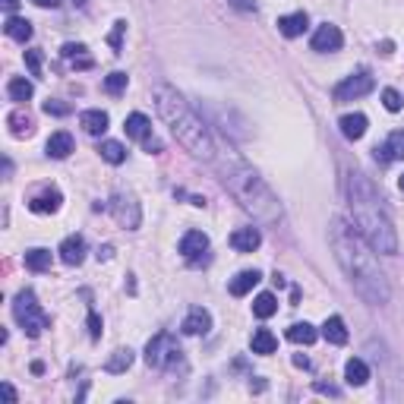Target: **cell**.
Instances as JSON below:
<instances>
[{
  "label": "cell",
  "mask_w": 404,
  "mask_h": 404,
  "mask_svg": "<svg viewBox=\"0 0 404 404\" xmlns=\"http://www.w3.org/2000/svg\"><path fill=\"white\" fill-rule=\"evenodd\" d=\"M123 32H127V23H123V19H120V23H114V32H111V38H108V41H111V48H114V54H120V38H123Z\"/></svg>",
  "instance_id": "8d00e7d4"
},
{
  "label": "cell",
  "mask_w": 404,
  "mask_h": 404,
  "mask_svg": "<svg viewBox=\"0 0 404 404\" xmlns=\"http://www.w3.org/2000/svg\"><path fill=\"white\" fill-rule=\"evenodd\" d=\"M13 316L16 322H19V329L26 332L29 338H38L41 332L51 325V316L41 310V303H38V297L32 291H19L13 300Z\"/></svg>",
  "instance_id": "5b68a950"
},
{
  "label": "cell",
  "mask_w": 404,
  "mask_h": 404,
  "mask_svg": "<svg viewBox=\"0 0 404 404\" xmlns=\"http://www.w3.org/2000/svg\"><path fill=\"white\" fill-rule=\"evenodd\" d=\"M253 313L259 316V319H269V316H275V313H278L275 294H259V297L253 300Z\"/></svg>",
  "instance_id": "d6a6232c"
},
{
  "label": "cell",
  "mask_w": 404,
  "mask_h": 404,
  "mask_svg": "<svg viewBox=\"0 0 404 404\" xmlns=\"http://www.w3.org/2000/svg\"><path fill=\"white\" fill-rule=\"evenodd\" d=\"M45 114L63 117V114H70V105H63V101H45Z\"/></svg>",
  "instance_id": "74e56055"
},
{
  "label": "cell",
  "mask_w": 404,
  "mask_h": 404,
  "mask_svg": "<svg viewBox=\"0 0 404 404\" xmlns=\"http://www.w3.org/2000/svg\"><path fill=\"white\" fill-rule=\"evenodd\" d=\"M76 3H79V7H85V0H76Z\"/></svg>",
  "instance_id": "681fc988"
},
{
  "label": "cell",
  "mask_w": 404,
  "mask_h": 404,
  "mask_svg": "<svg viewBox=\"0 0 404 404\" xmlns=\"http://www.w3.org/2000/svg\"><path fill=\"white\" fill-rule=\"evenodd\" d=\"M123 130H127V136L130 139H139V143H145V139H149L152 136V123H149V117H145V114H130L127 120H123Z\"/></svg>",
  "instance_id": "ac0fdd59"
},
{
  "label": "cell",
  "mask_w": 404,
  "mask_h": 404,
  "mask_svg": "<svg viewBox=\"0 0 404 404\" xmlns=\"http://www.w3.org/2000/svg\"><path fill=\"white\" fill-rule=\"evenodd\" d=\"M32 3H38V7H60V0H32Z\"/></svg>",
  "instance_id": "7bdbcfd3"
},
{
  "label": "cell",
  "mask_w": 404,
  "mask_h": 404,
  "mask_svg": "<svg viewBox=\"0 0 404 404\" xmlns=\"http://www.w3.org/2000/svg\"><path fill=\"white\" fill-rule=\"evenodd\" d=\"M347 205H351L357 231L363 234V240H367L376 253H385V256L398 253V234H395L392 218L382 209L379 190L360 171L347 174Z\"/></svg>",
  "instance_id": "3957f363"
},
{
  "label": "cell",
  "mask_w": 404,
  "mask_h": 404,
  "mask_svg": "<svg viewBox=\"0 0 404 404\" xmlns=\"http://www.w3.org/2000/svg\"><path fill=\"white\" fill-rule=\"evenodd\" d=\"M322 335L329 345H345L347 341V329H345V319L341 316H329V319L322 322Z\"/></svg>",
  "instance_id": "7402d4cb"
},
{
  "label": "cell",
  "mask_w": 404,
  "mask_h": 404,
  "mask_svg": "<svg viewBox=\"0 0 404 404\" xmlns=\"http://www.w3.org/2000/svg\"><path fill=\"white\" fill-rule=\"evenodd\" d=\"M205 250H209V237L202 231H187L180 237V253L187 256V259H196V256L205 253Z\"/></svg>",
  "instance_id": "e0dca14e"
},
{
  "label": "cell",
  "mask_w": 404,
  "mask_h": 404,
  "mask_svg": "<svg viewBox=\"0 0 404 404\" xmlns=\"http://www.w3.org/2000/svg\"><path fill=\"white\" fill-rule=\"evenodd\" d=\"M3 395H7L10 401H16V389H13V385H7V382H3Z\"/></svg>",
  "instance_id": "bcb514c9"
},
{
  "label": "cell",
  "mask_w": 404,
  "mask_h": 404,
  "mask_svg": "<svg viewBox=\"0 0 404 404\" xmlns=\"http://www.w3.org/2000/svg\"><path fill=\"white\" fill-rule=\"evenodd\" d=\"M237 10H256V0H231Z\"/></svg>",
  "instance_id": "60d3db41"
},
{
  "label": "cell",
  "mask_w": 404,
  "mask_h": 404,
  "mask_svg": "<svg viewBox=\"0 0 404 404\" xmlns=\"http://www.w3.org/2000/svg\"><path fill=\"white\" fill-rule=\"evenodd\" d=\"M130 85V76L127 73H111L105 76V92H111V95H120V92H127Z\"/></svg>",
  "instance_id": "836d02e7"
},
{
  "label": "cell",
  "mask_w": 404,
  "mask_h": 404,
  "mask_svg": "<svg viewBox=\"0 0 404 404\" xmlns=\"http://www.w3.org/2000/svg\"><path fill=\"white\" fill-rule=\"evenodd\" d=\"M60 202H63V196H60V190H45V193H38L29 199V209L35 212V215H48V212H57Z\"/></svg>",
  "instance_id": "2e32d148"
},
{
  "label": "cell",
  "mask_w": 404,
  "mask_h": 404,
  "mask_svg": "<svg viewBox=\"0 0 404 404\" xmlns=\"http://www.w3.org/2000/svg\"><path fill=\"white\" fill-rule=\"evenodd\" d=\"M250 347H253V354H262V357H269V354L278 351V338L272 335L269 329H256L253 338H250Z\"/></svg>",
  "instance_id": "44dd1931"
},
{
  "label": "cell",
  "mask_w": 404,
  "mask_h": 404,
  "mask_svg": "<svg viewBox=\"0 0 404 404\" xmlns=\"http://www.w3.org/2000/svg\"><path fill=\"white\" fill-rule=\"evenodd\" d=\"M60 259L67 262V265H83L85 259V240L79 237V234H73V237H67L63 243H60Z\"/></svg>",
  "instance_id": "5bb4252c"
},
{
  "label": "cell",
  "mask_w": 404,
  "mask_h": 404,
  "mask_svg": "<svg viewBox=\"0 0 404 404\" xmlns=\"http://www.w3.org/2000/svg\"><path fill=\"white\" fill-rule=\"evenodd\" d=\"M155 108H158V117L171 127V133L177 136V143L183 145L190 155L202 158V161H215L218 145H215V139H212L209 127L196 117L193 108L180 98L177 89H171V85H158L155 89Z\"/></svg>",
  "instance_id": "277c9868"
},
{
  "label": "cell",
  "mask_w": 404,
  "mask_h": 404,
  "mask_svg": "<svg viewBox=\"0 0 404 404\" xmlns=\"http://www.w3.org/2000/svg\"><path fill=\"white\" fill-rule=\"evenodd\" d=\"M316 335H319V332H316L310 322H294L291 329H287V338H291L294 345H313Z\"/></svg>",
  "instance_id": "83f0119b"
},
{
  "label": "cell",
  "mask_w": 404,
  "mask_h": 404,
  "mask_svg": "<svg viewBox=\"0 0 404 404\" xmlns=\"http://www.w3.org/2000/svg\"><path fill=\"white\" fill-rule=\"evenodd\" d=\"M373 155H376V161H379V165H389V161H401V158H404V130H395V133H392L385 143L376 145Z\"/></svg>",
  "instance_id": "30bf717a"
},
{
  "label": "cell",
  "mask_w": 404,
  "mask_h": 404,
  "mask_svg": "<svg viewBox=\"0 0 404 404\" xmlns=\"http://www.w3.org/2000/svg\"><path fill=\"white\" fill-rule=\"evenodd\" d=\"M7 92H10L13 101H29V98L35 95V85H32L26 76H13V79L7 83Z\"/></svg>",
  "instance_id": "4316f807"
},
{
  "label": "cell",
  "mask_w": 404,
  "mask_h": 404,
  "mask_svg": "<svg viewBox=\"0 0 404 404\" xmlns=\"http://www.w3.org/2000/svg\"><path fill=\"white\" fill-rule=\"evenodd\" d=\"M130 367H133V351H130V347H120V351H114L111 360L105 363L108 373H127Z\"/></svg>",
  "instance_id": "f1b7e54d"
},
{
  "label": "cell",
  "mask_w": 404,
  "mask_h": 404,
  "mask_svg": "<svg viewBox=\"0 0 404 404\" xmlns=\"http://www.w3.org/2000/svg\"><path fill=\"white\" fill-rule=\"evenodd\" d=\"M218 177L225 183V190L240 202V209L253 215L259 225H278L281 221V202L269 190V183L253 171V168L237 155H225L218 161Z\"/></svg>",
  "instance_id": "7a4b0ae2"
},
{
  "label": "cell",
  "mask_w": 404,
  "mask_h": 404,
  "mask_svg": "<svg viewBox=\"0 0 404 404\" xmlns=\"http://www.w3.org/2000/svg\"><path fill=\"white\" fill-rule=\"evenodd\" d=\"M382 105H385V111H401V95L395 89H385L382 92Z\"/></svg>",
  "instance_id": "e575fe53"
},
{
  "label": "cell",
  "mask_w": 404,
  "mask_h": 404,
  "mask_svg": "<svg viewBox=\"0 0 404 404\" xmlns=\"http://www.w3.org/2000/svg\"><path fill=\"white\" fill-rule=\"evenodd\" d=\"M329 240H332V250H335L338 265L345 269L354 291L367 300V303H373V307L389 303V297H392L389 278L379 269V262H376V256H373L376 250L363 240V234L347 225L345 218H335V221H332Z\"/></svg>",
  "instance_id": "6da1fadb"
},
{
  "label": "cell",
  "mask_w": 404,
  "mask_h": 404,
  "mask_svg": "<svg viewBox=\"0 0 404 404\" xmlns=\"http://www.w3.org/2000/svg\"><path fill=\"white\" fill-rule=\"evenodd\" d=\"M111 212H114V218H117V225L127 228V231H136V228L143 225V209H139V202L130 193H114Z\"/></svg>",
  "instance_id": "52a82bcc"
},
{
  "label": "cell",
  "mask_w": 404,
  "mask_h": 404,
  "mask_svg": "<svg viewBox=\"0 0 404 404\" xmlns=\"http://www.w3.org/2000/svg\"><path fill=\"white\" fill-rule=\"evenodd\" d=\"M307 26H310V16L300 10V13H291V16H278V32L285 38H297V35H303L307 32Z\"/></svg>",
  "instance_id": "9a60e30c"
},
{
  "label": "cell",
  "mask_w": 404,
  "mask_h": 404,
  "mask_svg": "<svg viewBox=\"0 0 404 404\" xmlns=\"http://www.w3.org/2000/svg\"><path fill=\"white\" fill-rule=\"evenodd\" d=\"M338 127H341V136L345 139H351V143H357V139H363V133H367V127H370V120H367V114H345V117L338 120Z\"/></svg>",
  "instance_id": "7c38bea8"
},
{
  "label": "cell",
  "mask_w": 404,
  "mask_h": 404,
  "mask_svg": "<svg viewBox=\"0 0 404 404\" xmlns=\"http://www.w3.org/2000/svg\"><path fill=\"white\" fill-rule=\"evenodd\" d=\"M79 123H83V130L89 136H101L108 130V123H111V120H108L105 111H85L83 117H79Z\"/></svg>",
  "instance_id": "484cf974"
},
{
  "label": "cell",
  "mask_w": 404,
  "mask_h": 404,
  "mask_svg": "<svg viewBox=\"0 0 404 404\" xmlns=\"http://www.w3.org/2000/svg\"><path fill=\"white\" fill-rule=\"evenodd\" d=\"M3 32H7L13 41H23V45H26V41L32 38V23H29V19H23V16H13V13H10L7 23H3Z\"/></svg>",
  "instance_id": "ffe728a7"
},
{
  "label": "cell",
  "mask_w": 404,
  "mask_h": 404,
  "mask_svg": "<svg viewBox=\"0 0 404 404\" xmlns=\"http://www.w3.org/2000/svg\"><path fill=\"white\" fill-rule=\"evenodd\" d=\"M398 183H401V190H404V174H401V180H398Z\"/></svg>",
  "instance_id": "c3c4849f"
},
{
  "label": "cell",
  "mask_w": 404,
  "mask_h": 404,
  "mask_svg": "<svg viewBox=\"0 0 404 404\" xmlns=\"http://www.w3.org/2000/svg\"><path fill=\"white\" fill-rule=\"evenodd\" d=\"M313 389H316V392H322V395H332V398L341 395V389H335V385H325V382H316Z\"/></svg>",
  "instance_id": "ab89813d"
},
{
  "label": "cell",
  "mask_w": 404,
  "mask_h": 404,
  "mask_svg": "<svg viewBox=\"0 0 404 404\" xmlns=\"http://www.w3.org/2000/svg\"><path fill=\"white\" fill-rule=\"evenodd\" d=\"M341 45H345V35H341V29H338V26L325 23V26H319V29H316V35H313V51L329 54V51H338Z\"/></svg>",
  "instance_id": "9c48e42d"
},
{
  "label": "cell",
  "mask_w": 404,
  "mask_h": 404,
  "mask_svg": "<svg viewBox=\"0 0 404 404\" xmlns=\"http://www.w3.org/2000/svg\"><path fill=\"white\" fill-rule=\"evenodd\" d=\"M367 379H370V367H367V363H363L360 357L347 360V363H345V382H347V385H354V389H357V385H367Z\"/></svg>",
  "instance_id": "603a6c76"
},
{
  "label": "cell",
  "mask_w": 404,
  "mask_h": 404,
  "mask_svg": "<svg viewBox=\"0 0 404 404\" xmlns=\"http://www.w3.org/2000/svg\"><path fill=\"white\" fill-rule=\"evenodd\" d=\"M7 123H10V133H13L16 139H23V136H32V133H35V120H32L29 114L23 111V108L10 114V117H7Z\"/></svg>",
  "instance_id": "cb8c5ba5"
},
{
  "label": "cell",
  "mask_w": 404,
  "mask_h": 404,
  "mask_svg": "<svg viewBox=\"0 0 404 404\" xmlns=\"http://www.w3.org/2000/svg\"><path fill=\"white\" fill-rule=\"evenodd\" d=\"M145 363L152 370H168L174 363H183V351H180L177 341L168 332H158L149 345H145Z\"/></svg>",
  "instance_id": "8992f818"
},
{
  "label": "cell",
  "mask_w": 404,
  "mask_h": 404,
  "mask_svg": "<svg viewBox=\"0 0 404 404\" xmlns=\"http://www.w3.org/2000/svg\"><path fill=\"white\" fill-rule=\"evenodd\" d=\"M209 329H212V316H209V310H202V307H193L187 313V319L180 322L183 335H205Z\"/></svg>",
  "instance_id": "8fae6325"
},
{
  "label": "cell",
  "mask_w": 404,
  "mask_h": 404,
  "mask_svg": "<svg viewBox=\"0 0 404 404\" xmlns=\"http://www.w3.org/2000/svg\"><path fill=\"white\" fill-rule=\"evenodd\" d=\"M145 152H161V143H158V139H152V136H149V139H145Z\"/></svg>",
  "instance_id": "b9f144b4"
},
{
  "label": "cell",
  "mask_w": 404,
  "mask_h": 404,
  "mask_svg": "<svg viewBox=\"0 0 404 404\" xmlns=\"http://www.w3.org/2000/svg\"><path fill=\"white\" fill-rule=\"evenodd\" d=\"M98 152H101V158H105L108 165H123L127 161V149L120 143H114V139H108V143L98 145Z\"/></svg>",
  "instance_id": "4dcf8cb0"
},
{
  "label": "cell",
  "mask_w": 404,
  "mask_h": 404,
  "mask_svg": "<svg viewBox=\"0 0 404 404\" xmlns=\"http://www.w3.org/2000/svg\"><path fill=\"white\" fill-rule=\"evenodd\" d=\"M294 363H297V367H303V370L310 367V360H307V357H300V354H297V357H294Z\"/></svg>",
  "instance_id": "7dc6e473"
},
{
  "label": "cell",
  "mask_w": 404,
  "mask_h": 404,
  "mask_svg": "<svg viewBox=\"0 0 404 404\" xmlns=\"http://www.w3.org/2000/svg\"><path fill=\"white\" fill-rule=\"evenodd\" d=\"M259 243H262L259 228H237L231 234V247L237 253H253V250H259Z\"/></svg>",
  "instance_id": "4fadbf2b"
},
{
  "label": "cell",
  "mask_w": 404,
  "mask_h": 404,
  "mask_svg": "<svg viewBox=\"0 0 404 404\" xmlns=\"http://www.w3.org/2000/svg\"><path fill=\"white\" fill-rule=\"evenodd\" d=\"M89 335L95 338H101V319H98V313H89Z\"/></svg>",
  "instance_id": "f35d334b"
},
{
  "label": "cell",
  "mask_w": 404,
  "mask_h": 404,
  "mask_svg": "<svg viewBox=\"0 0 404 404\" xmlns=\"http://www.w3.org/2000/svg\"><path fill=\"white\" fill-rule=\"evenodd\" d=\"M45 149H48V155H51V158H67L70 152L76 149V143H73V136L60 130V133H54L51 139H48Z\"/></svg>",
  "instance_id": "d4e9b609"
},
{
  "label": "cell",
  "mask_w": 404,
  "mask_h": 404,
  "mask_svg": "<svg viewBox=\"0 0 404 404\" xmlns=\"http://www.w3.org/2000/svg\"><path fill=\"white\" fill-rule=\"evenodd\" d=\"M26 63H29V70H32V76H41V51H26Z\"/></svg>",
  "instance_id": "d590c367"
},
{
  "label": "cell",
  "mask_w": 404,
  "mask_h": 404,
  "mask_svg": "<svg viewBox=\"0 0 404 404\" xmlns=\"http://www.w3.org/2000/svg\"><path fill=\"white\" fill-rule=\"evenodd\" d=\"M373 76L363 70V73H357V76H347L345 83H338L335 85V101H354V98H363V95H370L373 92Z\"/></svg>",
  "instance_id": "ba28073f"
},
{
  "label": "cell",
  "mask_w": 404,
  "mask_h": 404,
  "mask_svg": "<svg viewBox=\"0 0 404 404\" xmlns=\"http://www.w3.org/2000/svg\"><path fill=\"white\" fill-rule=\"evenodd\" d=\"M262 281V275L256 269H247V272H240V275L231 278V285H228V291L234 294V297H243V294H250L256 285Z\"/></svg>",
  "instance_id": "d6986e66"
},
{
  "label": "cell",
  "mask_w": 404,
  "mask_h": 404,
  "mask_svg": "<svg viewBox=\"0 0 404 404\" xmlns=\"http://www.w3.org/2000/svg\"><path fill=\"white\" fill-rule=\"evenodd\" d=\"M111 253H114V247H101L98 250V259H111Z\"/></svg>",
  "instance_id": "f6af8a7d"
},
{
  "label": "cell",
  "mask_w": 404,
  "mask_h": 404,
  "mask_svg": "<svg viewBox=\"0 0 404 404\" xmlns=\"http://www.w3.org/2000/svg\"><path fill=\"white\" fill-rule=\"evenodd\" d=\"M60 54H63L67 60H73L76 70H89L92 67V57L85 54V45H73V41H70V45H63V51Z\"/></svg>",
  "instance_id": "f546056e"
},
{
  "label": "cell",
  "mask_w": 404,
  "mask_h": 404,
  "mask_svg": "<svg viewBox=\"0 0 404 404\" xmlns=\"http://www.w3.org/2000/svg\"><path fill=\"white\" fill-rule=\"evenodd\" d=\"M26 265H29L32 272H48V269H51V253H48V250H41V247L26 250Z\"/></svg>",
  "instance_id": "1f68e13d"
},
{
  "label": "cell",
  "mask_w": 404,
  "mask_h": 404,
  "mask_svg": "<svg viewBox=\"0 0 404 404\" xmlns=\"http://www.w3.org/2000/svg\"><path fill=\"white\" fill-rule=\"evenodd\" d=\"M0 3H3V10H7V13H13V10L19 7V0H0Z\"/></svg>",
  "instance_id": "ee69618b"
}]
</instances>
